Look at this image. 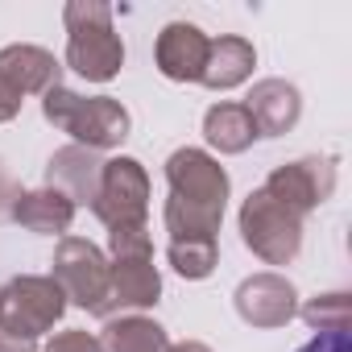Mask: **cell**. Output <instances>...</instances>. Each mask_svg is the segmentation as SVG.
Returning a JSON list of instances; mask_svg holds the SVG:
<instances>
[{
    "instance_id": "22",
    "label": "cell",
    "mask_w": 352,
    "mask_h": 352,
    "mask_svg": "<svg viewBox=\"0 0 352 352\" xmlns=\"http://www.w3.org/2000/svg\"><path fill=\"white\" fill-rule=\"evenodd\" d=\"M129 253H153V236H149V224L108 228V257H129Z\"/></svg>"
},
{
    "instance_id": "21",
    "label": "cell",
    "mask_w": 352,
    "mask_h": 352,
    "mask_svg": "<svg viewBox=\"0 0 352 352\" xmlns=\"http://www.w3.org/2000/svg\"><path fill=\"white\" fill-rule=\"evenodd\" d=\"M298 315L307 319V327L315 331H348V294L331 290V294H315L298 307Z\"/></svg>"
},
{
    "instance_id": "27",
    "label": "cell",
    "mask_w": 352,
    "mask_h": 352,
    "mask_svg": "<svg viewBox=\"0 0 352 352\" xmlns=\"http://www.w3.org/2000/svg\"><path fill=\"white\" fill-rule=\"evenodd\" d=\"M166 352H212L204 340H179V344H170Z\"/></svg>"
},
{
    "instance_id": "12",
    "label": "cell",
    "mask_w": 352,
    "mask_h": 352,
    "mask_svg": "<svg viewBox=\"0 0 352 352\" xmlns=\"http://www.w3.org/2000/svg\"><path fill=\"white\" fill-rule=\"evenodd\" d=\"M100 170H104V157L96 149L63 145L46 162V187L63 191L75 208H91V199L100 191Z\"/></svg>"
},
{
    "instance_id": "23",
    "label": "cell",
    "mask_w": 352,
    "mask_h": 352,
    "mask_svg": "<svg viewBox=\"0 0 352 352\" xmlns=\"http://www.w3.org/2000/svg\"><path fill=\"white\" fill-rule=\"evenodd\" d=\"M42 352H104V348H100V336H96V331L67 327V331H54Z\"/></svg>"
},
{
    "instance_id": "10",
    "label": "cell",
    "mask_w": 352,
    "mask_h": 352,
    "mask_svg": "<svg viewBox=\"0 0 352 352\" xmlns=\"http://www.w3.org/2000/svg\"><path fill=\"white\" fill-rule=\"evenodd\" d=\"M208 50H212V38L199 25L170 21L153 42V63L170 83H199V75L208 67Z\"/></svg>"
},
{
    "instance_id": "8",
    "label": "cell",
    "mask_w": 352,
    "mask_h": 352,
    "mask_svg": "<svg viewBox=\"0 0 352 352\" xmlns=\"http://www.w3.org/2000/svg\"><path fill=\"white\" fill-rule=\"evenodd\" d=\"M278 204H286L294 216H311L315 208H323L336 191V157L327 153H307L294 162H282L270 170V179L261 183Z\"/></svg>"
},
{
    "instance_id": "1",
    "label": "cell",
    "mask_w": 352,
    "mask_h": 352,
    "mask_svg": "<svg viewBox=\"0 0 352 352\" xmlns=\"http://www.w3.org/2000/svg\"><path fill=\"white\" fill-rule=\"evenodd\" d=\"M67 67L87 83H108L124 67V42L112 25V5L104 0H67Z\"/></svg>"
},
{
    "instance_id": "18",
    "label": "cell",
    "mask_w": 352,
    "mask_h": 352,
    "mask_svg": "<svg viewBox=\"0 0 352 352\" xmlns=\"http://www.w3.org/2000/svg\"><path fill=\"white\" fill-rule=\"evenodd\" d=\"M204 141L216 149V153H245L253 141H257V129L245 112V104L236 100H220L204 112Z\"/></svg>"
},
{
    "instance_id": "9",
    "label": "cell",
    "mask_w": 352,
    "mask_h": 352,
    "mask_svg": "<svg viewBox=\"0 0 352 352\" xmlns=\"http://www.w3.org/2000/svg\"><path fill=\"white\" fill-rule=\"evenodd\" d=\"M232 302H236V315H241L249 327H261V331L286 327V323L298 315V290H294V282H290L286 274H278V270H261V274L245 278V282L236 286Z\"/></svg>"
},
{
    "instance_id": "26",
    "label": "cell",
    "mask_w": 352,
    "mask_h": 352,
    "mask_svg": "<svg viewBox=\"0 0 352 352\" xmlns=\"http://www.w3.org/2000/svg\"><path fill=\"white\" fill-rule=\"evenodd\" d=\"M0 352H38L34 340H21V336H9V331H0Z\"/></svg>"
},
{
    "instance_id": "24",
    "label": "cell",
    "mask_w": 352,
    "mask_h": 352,
    "mask_svg": "<svg viewBox=\"0 0 352 352\" xmlns=\"http://www.w3.org/2000/svg\"><path fill=\"white\" fill-rule=\"evenodd\" d=\"M298 352H352L348 331H315V340H307Z\"/></svg>"
},
{
    "instance_id": "11",
    "label": "cell",
    "mask_w": 352,
    "mask_h": 352,
    "mask_svg": "<svg viewBox=\"0 0 352 352\" xmlns=\"http://www.w3.org/2000/svg\"><path fill=\"white\" fill-rule=\"evenodd\" d=\"M162 298V274L153 265V253H129L108 257V307L141 315L145 307H157Z\"/></svg>"
},
{
    "instance_id": "4",
    "label": "cell",
    "mask_w": 352,
    "mask_h": 352,
    "mask_svg": "<svg viewBox=\"0 0 352 352\" xmlns=\"http://www.w3.org/2000/svg\"><path fill=\"white\" fill-rule=\"evenodd\" d=\"M67 315V294L50 274H17L0 286V331L34 340L54 331V323Z\"/></svg>"
},
{
    "instance_id": "2",
    "label": "cell",
    "mask_w": 352,
    "mask_h": 352,
    "mask_svg": "<svg viewBox=\"0 0 352 352\" xmlns=\"http://www.w3.org/2000/svg\"><path fill=\"white\" fill-rule=\"evenodd\" d=\"M42 116L63 129L71 137V145H83V149H116L124 137H129V108L112 96H79L71 87H50L42 96Z\"/></svg>"
},
{
    "instance_id": "13",
    "label": "cell",
    "mask_w": 352,
    "mask_h": 352,
    "mask_svg": "<svg viewBox=\"0 0 352 352\" xmlns=\"http://www.w3.org/2000/svg\"><path fill=\"white\" fill-rule=\"evenodd\" d=\"M0 79H5L21 100L25 96H46L50 87L63 83V63L46 46L13 42V46L0 50Z\"/></svg>"
},
{
    "instance_id": "20",
    "label": "cell",
    "mask_w": 352,
    "mask_h": 352,
    "mask_svg": "<svg viewBox=\"0 0 352 352\" xmlns=\"http://www.w3.org/2000/svg\"><path fill=\"white\" fill-rule=\"evenodd\" d=\"M162 220H166L170 241H191V236H212V241H216V232H220V224H224V216L204 212V208H191V204H183V199H174V195L166 199Z\"/></svg>"
},
{
    "instance_id": "14",
    "label": "cell",
    "mask_w": 352,
    "mask_h": 352,
    "mask_svg": "<svg viewBox=\"0 0 352 352\" xmlns=\"http://www.w3.org/2000/svg\"><path fill=\"white\" fill-rule=\"evenodd\" d=\"M245 112H249L257 137H282L302 116V91L286 79H257L245 100Z\"/></svg>"
},
{
    "instance_id": "7",
    "label": "cell",
    "mask_w": 352,
    "mask_h": 352,
    "mask_svg": "<svg viewBox=\"0 0 352 352\" xmlns=\"http://www.w3.org/2000/svg\"><path fill=\"white\" fill-rule=\"evenodd\" d=\"M166 183H170L174 199L216 212V216H224L228 195H232V179L220 166V157H212L208 149H195V145H183L166 157Z\"/></svg>"
},
{
    "instance_id": "5",
    "label": "cell",
    "mask_w": 352,
    "mask_h": 352,
    "mask_svg": "<svg viewBox=\"0 0 352 352\" xmlns=\"http://www.w3.org/2000/svg\"><path fill=\"white\" fill-rule=\"evenodd\" d=\"M50 278L58 282V290L67 294V307H83L87 315L108 319V253L87 241V236H63L50 261Z\"/></svg>"
},
{
    "instance_id": "6",
    "label": "cell",
    "mask_w": 352,
    "mask_h": 352,
    "mask_svg": "<svg viewBox=\"0 0 352 352\" xmlns=\"http://www.w3.org/2000/svg\"><path fill=\"white\" fill-rule=\"evenodd\" d=\"M91 216L104 228L145 224L149 216V174L137 157H108L100 170V191L91 199Z\"/></svg>"
},
{
    "instance_id": "16",
    "label": "cell",
    "mask_w": 352,
    "mask_h": 352,
    "mask_svg": "<svg viewBox=\"0 0 352 352\" xmlns=\"http://www.w3.org/2000/svg\"><path fill=\"white\" fill-rule=\"evenodd\" d=\"M75 204L54 191V187H38V191H21L17 208H13V220L25 228V232H38V236H67V228L75 224Z\"/></svg>"
},
{
    "instance_id": "19",
    "label": "cell",
    "mask_w": 352,
    "mask_h": 352,
    "mask_svg": "<svg viewBox=\"0 0 352 352\" xmlns=\"http://www.w3.org/2000/svg\"><path fill=\"white\" fill-rule=\"evenodd\" d=\"M166 261H170V270L179 274V278L204 282V278H212L216 265H220V241H212V236L170 241V245H166Z\"/></svg>"
},
{
    "instance_id": "3",
    "label": "cell",
    "mask_w": 352,
    "mask_h": 352,
    "mask_svg": "<svg viewBox=\"0 0 352 352\" xmlns=\"http://www.w3.org/2000/svg\"><path fill=\"white\" fill-rule=\"evenodd\" d=\"M236 224H241L245 249L253 257H261L265 265H290L302 249V216H294L286 204H278L265 187L249 191Z\"/></svg>"
},
{
    "instance_id": "15",
    "label": "cell",
    "mask_w": 352,
    "mask_h": 352,
    "mask_svg": "<svg viewBox=\"0 0 352 352\" xmlns=\"http://www.w3.org/2000/svg\"><path fill=\"white\" fill-rule=\"evenodd\" d=\"M253 67H257L253 42L241 38V34H220V38H212L208 67H204L199 83H204L208 91H232V87H241V83L253 75Z\"/></svg>"
},
{
    "instance_id": "25",
    "label": "cell",
    "mask_w": 352,
    "mask_h": 352,
    "mask_svg": "<svg viewBox=\"0 0 352 352\" xmlns=\"http://www.w3.org/2000/svg\"><path fill=\"white\" fill-rule=\"evenodd\" d=\"M21 104H25V100H21V96H17L5 79H0V124L17 120V116H21Z\"/></svg>"
},
{
    "instance_id": "17",
    "label": "cell",
    "mask_w": 352,
    "mask_h": 352,
    "mask_svg": "<svg viewBox=\"0 0 352 352\" xmlns=\"http://www.w3.org/2000/svg\"><path fill=\"white\" fill-rule=\"evenodd\" d=\"M100 348L104 352H166L170 336L149 315H108L100 331Z\"/></svg>"
}]
</instances>
